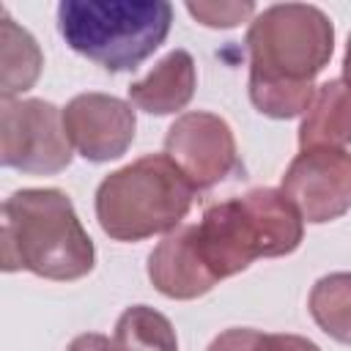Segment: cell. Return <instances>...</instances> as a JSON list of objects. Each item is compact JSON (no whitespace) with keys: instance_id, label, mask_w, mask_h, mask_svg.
Wrapping results in <instances>:
<instances>
[{"instance_id":"obj_10","label":"cell","mask_w":351,"mask_h":351,"mask_svg":"<svg viewBox=\"0 0 351 351\" xmlns=\"http://www.w3.org/2000/svg\"><path fill=\"white\" fill-rule=\"evenodd\" d=\"M148 277L154 288L170 299H197L217 285L192 250L189 225H178L154 247L148 255Z\"/></svg>"},{"instance_id":"obj_12","label":"cell","mask_w":351,"mask_h":351,"mask_svg":"<svg viewBox=\"0 0 351 351\" xmlns=\"http://www.w3.org/2000/svg\"><path fill=\"white\" fill-rule=\"evenodd\" d=\"M351 145V88L343 80H329L315 88V96L299 126V148H346Z\"/></svg>"},{"instance_id":"obj_13","label":"cell","mask_w":351,"mask_h":351,"mask_svg":"<svg viewBox=\"0 0 351 351\" xmlns=\"http://www.w3.org/2000/svg\"><path fill=\"white\" fill-rule=\"evenodd\" d=\"M0 66H3V74H0L3 99H14L16 93H25L27 88H33L44 66L36 38L25 27H19L5 8L0 11Z\"/></svg>"},{"instance_id":"obj_9","label":"cell","mask_w":351,"mask_h":351,"mask_svg":"<svg viewBox=\"0 0 351 351\" xmlns=\"http://www.w3.org/2000/svg\"><path fill=\"white\" fill-rule=\"evenodd\" d=\"M71 148L88 162L118 159L134 140V110L110 93H80L63 107Z\"/></svg>"},{"instance_id":"obj_20","label":"cell","mask_w":351,"mask_h":351,"mask_svg":"<svg viewBox=\"0 0 351 351\" xmlns=\"http://www.w3.org/2000/svg\"><path fill=\"white\" fill-rule=\"evenodd\" d=\"M343 82L351 88V36H348V47H346V60H343Z\"/></svg>"},{"instance_id":"obj_8","label":"cell","mask_w":351,"mask_h":351,"mask_svg":"<svg viewBox=\"0 0 351 351\" xmlns=\"http://www.w3.org/2000/svg\"><path fill=\"white\" fill-rule=\"evenodd\" d=\"M165 154L195 189H208L239 170L236 140L228 121L203 110L176 118L165 137Z\"/></svg>"},{"instance_id":"obj_7","label":"cell","mask_w":351,"mask_h":351,"mask_svg":"<svg viewBox=\"0 0 351 351\" xmlns=\"http://www.w3.org/2000/svg\"><path fill=\"white\" fill-rule=\"evenodd\" d=\"M280 192L304 222H332L351 208V154L307 148L285 170Z\"/></svg>"},{"instance_id":"obj_5","label":"cell","mask_w":351,"mask_h":351,"mask_svg":"<svg viewBox=\"0 0 351 351\" xmlns=\"http://www.w3.org/2000/svg\"><path fill=\"white\" fill-rule=\"evenodd\" d=\"M195 186L167 154H148L110 173L96 189V219L115 241L170 233L189 214Z\"/></svg>"},{"instance_id":"obj_17","label":"cell","mask_w":351,"mask_h":351,"mask_svg":"<svg viewBox=\"0 0 351 351\" xmlns=\"http://www.w3.org/2000/svg\"><path fill=\"white\" fill-rule=\"evenodd\" d=\"M261 337H263L261 329L233 326V329H225L222 335H217L206 351H258Z\"/></svg>"},{"instance_id":"obj_6","label":"cell","mask_w":351,"mask_h":351,"mask_svg":"<svg viewBox=\"0 0 351 351\" xmlns=\"http://www.w3.org/2000/svg\"><path fill=\"white\" fill-rule=\"evenodd\" d=\"M0 162L36 176H52L69 167L71 143L63 126V110L44 99H3Z\"/></svg>"},{"instance_id":"obj_19","label":"cell","mask_w":351,"mask_h":351,"mask_svg":"<svg viewBox=\"0 0 351 351\" xmlns=\"http://www.w3.org/2000/svg\"><path fill=\"white\" fill-rule=\"evenodd\" d=\"M66 351H115V346H112V340H110V337H104V335L85 332V335L74 337V340L69 343V348H66Z\"/></svg>"},{"instance_id":"obj_1","label":"cell","mask_w":351,"mask_h":351,"mask_svg":"<svg viewBox=\"0 0 351 351\" xmlns=\"http://www.w3.org/2000/svg\"><path fill=\"white\" fill-rule=\"evenodd\" d=\"M250 99L271 118L307 112L315 74L335 49L332 19L307 3H277L252 16L247 30Z\"/></svg>"},{"instance_id":"obj_11","label":"cell","mask_w":351,"mask_h":351,"mask_svg":"<svg viewBox=\"0 0 351 351\" xmlns=\"http://www.w3.org/2000/svg\"><path fill=\"white\" fill-rule=\"evenodd\" d=\"M197 85L195 60L186 49L167 52L143 80L129 85V101L151 115H170L189 104Z\"/></svg>"},{"instance_id":"obj_3","label":"cell","mask_w":351,"mask_h":351,"mask_svg":"<svg viewBox=\"0 0 351 351\" xmlns=\"http://www.w3.org/2000/svg\"><path fill=\"white\" fill-rule=\"evenodd\" d=\"M96 250L71 200L60 189H16L3 203V271H33L47 280H80Z\"/></svg>"},{"instance_id":"obj_15","label":"cell","mask_w":351,"mask_h":351,"mask_svg":"<svg viewBox=\"0 0 351 351\" xmlns=\"http://www.w3.org/2000/svg\"><path fill=\"white\" fill-rule=\"evenodd\" d=\"M307 310L332 340L351 346V271L321 277L310 291Z\"/></svg>"},{"instance_id":"obj_18","label":"cell","mask_w":351,"mask_h":351,"mask_svg":"<svg viewBox=\"0 0 351 351\" xmlns=\"http://www.w3.org/2000/svg\"><path fill=\"white\" fill-rule=\"evenodd\" d=\"M258 351H321V348L313 340L299 337V335H269V332H263Z\"/></svg>"},{"instance_id":"obj_4","label":"cell","mask_w":351,"mask_h":351,"mask_svg":"<svg viewBox=\"0 0 351 351\" xmlns=\"http://www.w3.org/2000/svg\"><path fill=\"white\" fill-rule=\"evenodd\" d=\"M173 25L165 0H63L58 33L82 58L107 71H132L154 55Z\"/></svg>"},{"instance_id":"obj_16","label":"cell","mask_w":351,"mask_h":351,"mask_svg":"<svg viewBox=\"0 0 351 351\" xmlns=\"http://www.w3.org/2000/svg\"><path fill=\"white\" fill-rule=\"evenodd\" d=\"M186 11L206 27H236L255 14V3H217V0H197L186 3Z\"/></svg>"},{"instance_id":"obj_14","label":"cell","mask_w":351,"mask_h":351,"mask_svg":"<svg viewBox=\"0 0 351 351\" xmlns=\"http://www.w3.org/2000/svg\"><path fill=\"white\" fill-rule=\"evenodd\" d=\"M112 346L115 351H178L173 324L148 304H132L121 313Z\"/></svg>"},{"instance_id":"obj_2","label":"cell","mask_w":351,"mask_h":351,"mask_svg":"<svg viewBox=\"0 0 351 351\" xmlns=\"http://www.w3.org/2000/svg\"><path fill=\"white\" fill-rule=\"evenodd\" d=\"M304 219L291 200L271 186L214 203L189 225L197 261L214 282L244 271L258 258H280L302 244Z\"/></svg>"}]
</instances>
